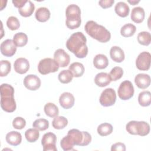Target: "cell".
<instances>
[{
	"instance_id": "cell-1",
	"label": "cell",
	"mask_w": 151,
	"mask_h": 151,
	"mask_svg": "<svg viewBox=\"0 0 151 151\" xmlns=\"http://www.w3.org/2000/svg\"><path fill=\"white\" fill-rule=\"evenodd\" d=\"M86 42L87 39L85 35L81 32H77L73 34L67 40L66 47L77 58H83L88 54Z\"/></svg>"
},
{
	"instance_id": "cell-2",
	"label": "cell",
	"mask_w": 151,
	"mask_h": 151,
	"mask_svg": "<svg viewBox=\"0 0 151 151\" xmlns=\"http://www.w3.org/2000/svg\"><path fill=\"white\" fill-rule=\"evenodd\" d=\"M1 91V107L3 110L12 113L16 109L17 105L14 99V89L8 84H2Z\"/></svg>"
},
{
	"instance_id": "cell-3",
	"label": "cell",
	"mask_w": 151,
	"mask_h": 151,
	"mask_svg": "<svg viewBox=\"0 0 151 151\" xmlns=\"http://www.w3.org/2000/svg\"><path fill=\"white\" fill-rule=\"evenodd\" d=\"M84 29L88 35L100 42H107L110 40V32L104 27L99 25L94 21H87Z\"/></svg>"
},
{
	"instance_id": "cell-4",
	"label": "cell",
	"mask_w": 151,
	"mask_h": 151,
	"mask_svg": "<svg viewBox=\"0 0 151 151\" xmlns=\"http://www.w3.org/2000/svg\"><path fill=\"white\" fill-rule=\"evenodd\" d=\"M67 27L70 29H74L80 26L81 11L80 7L76 4L69 5L65 10Z\"/></svg>"
},
{
	"instance_id": "cell-5",
	"label": "cell",
	"mask_w": 151,
	"mask_h": 151,
	"mask_svg": "<svg viewBox=\"0 0 151 151\" xmlns=\"http://www.w3.org/2000/svg\"><path fill=\"white\" fill-rule=\"evenodd\" d=\"M127 132L133 135L145 136L150 132L149 124L144 121H130L126 126Z\"/></svg>"
},
{
	"instance_id": "cell-6",
	"label": "cell",
	"mask_w": 151,
	"mask_h": 151,
	"mask_svg": "<svg viewBox=\"0 0 151 151\" xmlns=\"http://www.w3.org/2000/svg\"><path fill=\"white\" fill-rule=\"evenodd\" d=\"M72 137L74 145L80 146L88 145L91 141V136L87 132H80L78 129H73L68 132Z\"/></svg>"
},
{
	"instance_id": "cell-7",
	"label": "cell",
	"mask_w": 151,
	"mask_h": 151,
	"mask_svg": "<svg viewBox=\"0 0 151 151\" xmlns=\"http://www.w3.org/2000/svg\"><path fill=\"white\" fill-rule=\"evenodd\" d=\"M58 64L51 58H44L39 62L38 64V70L42 75H46L50 73H54L59 68Z\"/></svg>"
},
{
	"instance_id": "cell-8",
	"label": "cell",
	"mask_w": 151,
	"mask_h": 151,
	"mask_svg": "<svg viewBox=\"0 0 151 151\" xmlns=\"http://www.w3.org/2000/svg\"><path fill=\"white\" fill-rule=\"evenodd\" d=\"M134 87L131 81L125 80L121 83L117 90L119 98L123 100H127L133 96Z\"/></svg>"
},
{
	"instance_id": "cell-9",
	"label": "cell",
	"mask_w": 151,
	"mask_h": 151,
	"mask_svg": "<svg viewBox=\"0 0 151 151\" xmlns=\"http://www.w3.org/2000/svg\"><path fill=\"white\" fill-rule=\"evenodd\" d=\"M116 100V94L114 89L107 88L104 89L99 98V101L101 106L109 107L113 106Z\"/></svg>"
},
{
	"instance_id": "cell-10",
	"label": "cell",
	"mask_w": 151,
	"mask_h": 151,
	"mask_svg": "<svg viewBox=\"0 0 151 151\" xmlns=\"http://www.w3.org/2000/svg\"><path fill=\"white\" fill-rule=\"evenodd\" d=\"M57 137L56 135L52 132L45 133L41 139V144L43 146L44 151H57L56 147Z\"/></svg>"
},
{
	"instance_id": "cell-11",
	"label": "cell",
	"mask_w": 151,
	"mask_h": 151,
	"mask_svg": "<svg viewBox=\"0 0 151 151\" xmlns=\"http://www.w3.org/2000/svg\"><path fill=\"white\" fill-rule=\"evenodd\" d=\"M151 55L149 52L143 51L139 54L136 60V67L142 71H147L150 67Z\"/></svg>"
},
{
	"instance_id": "cell-12",
	"label": "cell",
	"mask_w": 151,
	"mask_h": 151,
	"mask_svg": "<svg viewBox=\"0 0 151 151\" xmlns=\"http://www.w3.org/2000/svg\"><path fill=\"white\" fill-rule=\"evenodd\" d=\"M1 52L5 57H12L17 51V46L14 41L11 39H7L4 41L0 46Z\"/></svg>"
},
{
	"instance_id": "cell-13",
	"label": "cell",
	"mask_w": 151,
	"mask_h": 151,
	"mask_svg": "<svg viewBox=\"0 0 151 151\" xmlns=\"http://www.w3.org/2000/svg\"><path fill=\"white\" fill-rule=\"evenodd\" d=\"M54 60L58 64L60 67H67L70 61V57L63 49H57L54 54Z\"/></svg>"
},
{
	"instance_id": "cell-14",
	"label": "cell",
	"mask_w": 151,
	"mask_h": 151,
	"mask_svg": "<svg viewBox=\"0 0 151 151\" xmlns=\"http://www.w3.org/2000/svg\"><path fill=\"white\" fill-rule=\"evenodd\" d=\"M24 86L29 90L35 91L41 86V80L35 75L29 74L24 79Z\"/></svg>"
},
{
	"instance_id": "cell-15",
	"label": "cell",
	"mask_w": 151,
	"mask_h": 151,
	"mask_svg": "<svg viewBox=\"0 0 151 151\" xmlns=\"http://www.w3.org/2000/svg\"><path fill=\"white\" fill-rule=\"evenodd\" d=\"M74 97L69 92H64L61 94L59 98L60 104L65 109L71 108L74 104Z\"/></svg>"
},
{
	"instance_id": "cell-16",
	"label": "cell",
	"mask_w": 151,
	"mask_h": 151,
	"mask_svg": "<svg viewBox=\"0 0 151 151\" xmlns=\"http://www.w3.org/2000/svg\"><path fill=\"white\" fill-rule=\"evenodd\" d=\"M15 71L20 74L26 73L29 68V63L27 59L25 58H17L14 64Z\"/></svg>"
},
{
	"instance_id": "cell-17",
	"label": "cell",
	"mask_w": 151,
	"mask_h": 151,
	"mask_svg": "<svg viewBox=\"0 0 151 151\" xmlns=\"http://www.w3.org/2000/svg\"><path fill=\"white\" fill-rule=\"evenodd\" d=\"M134 82L137 87L141 89H145L150 84V77L146 74L139 73L135 76Z\"/></svg>"
},
{
	"instance_id": "cell-18",
	"label": "cell",
	"mask_w": 151,
	"mask_h": 151,
	"mask_svg": "<svg viewBox=\"0 0 151 151\" xmlns=\"http://www.w3.org/2000/svg\"><path fill=\"white\" fill-rule=\"evenodd\" d=\"M110 55L111 60L116 63H121L125 58L123 50L118 46H113L111 48Z\"/></svg>"
},
{
	"instance_id": "cell-19",
	"label": "cell",
	"mask_w": 151,
	"mask_h": 151,
	"mask_svg": "<svg viewBox=\"0 0 151 151\" xmlns=\"http://www.w3.org/2000/svg\"><path fill=\"white\" fill-rule=\"evenodd\" d=\"M6 141L12 146H18L22 141V136L20 133L16 131H11L6 135Z\"/></svg>"
},
{
	"instance_id": "cell-20",
	"label": "cell",
	"mask_w": 151,
	"mask_h": 151,
	"mask_svg": "<svg viewBox=\"0 0 151 151\" xmlns=\"http://www.w3.org/2000/svg\"><path fill=\"white\" fill-rule=\"evenodd\" d=\"M145 17V12L143 8L140 6L134 7L131 12V19L136 23H141L143 21Z\"/></svg>"
},
{
	"instance_id": "cell-21",
	"label": "cell",
	"mask_w": 151,
	"mask_h": 151,
	"mask_svg": "<svg viewBox=\"0 0 151 151\" xmlns=\"http://www.w3.org/2000/svg\"><path fill=\"white\" fill-rule=\"evenodd\" d=\"M111 81L109 74L104 72L98 73L94 78V82L96 84L101 87L107 86Z\"/></svg>"
},
{
	"instance_id": "cell-22",
	"label": "cell",
	"mask_w": 151,
	"mask_h": 151,
	"mask_svg": "<svg viewBox=\"0 0 151 151\" xmlns=\"http://www.w3.org/2000/svg\"><path fill=\"white\" fill-rule=\"evenodd\" d=\"M93 65L97 69L106 68L109 65L108 58L104 54H97L93 58Z\"/></svg>"
},
{
	"instance_id": "cell-23",
	"label": "cell",
	"mask_w": 151,
	"mask_h": 151,
	"mask_svg": "<svg viewBox=\"0 0 151 151\" xmlns=\"http://www.w3.org/2000/svg\"><path fill=\"white\" fill-rule=\"evenodd\" d=\"M50 12L46 7H40L36 10L35 13V19L39 22H44L48 21L50 17Z\"/></svg>"
},
{
	"instance_id": "cell-24",
	"label": "cell",
	"mask_w": 151,
	"mask_h": 151,
	"mask_svg": "<svg viewBox=\"0 0 151 151\" xmlns=\"http://www.w3.org/2000/svg\"><path fill=\"white\" fill-rule=\"evenodd\" d=\"M35 9L34 4L29 0H28L27 2L19 9H18V12L19 14L24 17H30Z\"/></svg>"
},
{
	"instance_id": "cell-25",
	"label": "cell",
	"mask_w": 151,
	"mask_h": 151,
	"mask_svg": "<svg viewBox=\"0 0 151 151\" xmlns=\"http://www.w3.org/2000/svg\"><path fill=\"white\" fill-rule=\"evenodd\" d=\"M116 13L120 17H126L130 11V8L128 5L124 2H119L116 4L114 7Z\"/></svg>"
},
{
	"instance_id": "cell-26",
	"label": "cell",
	"mask_w": 151,
	"mask_h": 151,
	"mask_svg": "<svg viewBox=\"0 0 151 151\" xmlns=\"http://www.w3.org/2000/svg\"><path fill=\"white\" fill-rule=\"evenodd\" d=\"M69 70L75 77H80L83 76L84 72V65L78 62L72 63L69 67Z\"/></svg>"
},
{
	"instance_id": "cell-27",
	"label": "cell",
	"mask_w": 151,
	"mask_h": 151,
	"mask_svg": "<svg viewBox=\"0 0 151 151\" xmlns=\"http://www.w3.org/2000/svg\"><path fill=\"white\" fill-rule=\"evenodd\" d=\"M138 102L141 106L147 107L151 103V94L149 91H143L138 96Z\"/></svg>"
},
{
	"instance_id": "cell-28",
	"label": "cell",
	"mask_w": 151,
	"mask_h": 151,
	"mask_svg": "<svg viewBox=\"0 0 151 151\" xmlns=\"http://www.w3.org/2000/svg\"><path fill=\"white\" fill-rule=\"evenodd\" d=\"M44 112L45 114L50 117H55L59 114V110L57 106L52 103H48L44 106Z\"/></svg>"
},
{
	"instance_id": "cell-29",
	"label": "cell",
	"mask_w": 151,
	"mask_h": 151,
	"mask_svg": "<svg viewBox=\"0 0 151 151\" xmlns=\"http://www.w3.org/2000/svg\"><path fill=\"white\" fill-rule=\"evenodd\" d=\"M13 41L17 47H22L27 44L28 42V37L24 32H18L14 35Z\"/></svg>"
},
{
	"instance_id": "cell-30",
	"label": "cell",
	"mask_w": 151,
	"mask_h": 151,
	"mask_svg": "<svg viewBox=\"0 0 151 151\" xmlns=\"http://www.w3.org/2000/svg\"><path fill=\"white\" fill-rule=\"evenodd\" d=\"M136 31V26L131 23H128L122 27L120 29V34L124 37H130L134 35Z\"/></svg>"
},
{
	"instance_id": "cell-31",
	"label": "cell",
	"mask_w": 151,
	"mask_h": 151,
	"mask_svg": "<svg viewBox=\"0 0 151 151\" xmlns=\"http://www.w3.org/2000/svg\"><path fill=\"white\" fill-rule=\"evenodd\" d=\"M68 120L64 116H56L52 122V126L55 129H63L67 126Z\"/></svg>"
},
{
	"instance_id": "cell-32",
	"label": "cell",
	"mask_w": 151,
	"mask_h": 151,
	"mask_svg": "<svg viewBox=\"0 0 151 151\" xmlns=\"http://www.w3.org/2000/svg\"><path fill=\"white\" fill-rule=\"evenodd\" d=\"M60 145H61V148L64 150L67 151V150H72L75 145H74V141H73L72 137H71V136L70 134H67V136H64L61 140Z\"/></svg>"
},
{
	"instance_id": "cell-33",
	"label": "cell",
	"mask_w": 151,
	"mask_h": 151,
	"mask_svg": "<svg viewBox=\"0 0 151 151\" xmlns=\"http://www.w3.org/2000/svg\"><path fill=\"white\" fill-rule=\"evenodd\" d=\"M40 136V133L38 129L34 128L28 129L25 132V136L27 140L29 142L32 143L37 141Z\"/></svg>"
},
{
	"instance_id": "cell-34",
	"label": "cell",
	"mask_w": 151,
	"mask_h": 151,
	"mask_svg": "<svg viewBox=\"0 0 151 151\" xmlns=\"http://www.w3.org/2000/svg\"><path fill=\"white\" fill-rule=\"evenodd\" d=\"M73 77V74L69 70H64L59 73L58 78L61 83L67 84L71 81Z\"/></svg>"
},
{
	"instance_id": "cell-35",
	"label": "cell",
	"mask_w": 151,
	"mask_h": 151,
	"mask_svg": "<svg viewBox=\"0 0 151 151\" xmlns=\"http://www.w3.org/2000/svg\"><path fill=\"white\" fill-rule=\"evenodd\" d=\"M97 133L101 136H106L111 134L113 132V126L108 123L100 124L97 127Z\"/></svg>"
},
{
	"instance_id": "cell-36",
	"label": "cell",
	"mask_w": 151,
	"mask_h": 151,
	"mask_svg": "<svg viewBox=\"0 0 151 151\" xmlns=\"http://www.w3.org/2000/svg\"><path fill=\"white\" fill-rule=\"evenodd\" d=\"M138 42L143 45L147 46L151 42V35L149 32L142 31L138 34L137 35Z\"/></svg>"
},
{
	"instance_id": "cell-37",
	"label": "cell",
	"mask_w": 151,
	"mask_h": 151,
	"mask_svg": "<svg viewBox=\"0 0 151 151\" xmlns=\"http://www.w3.org/2000/svg\"><path fill=\"white\" fill-rule=\"evenodd\" d=\"M32 126L40 131H44L48 128L49 122L45 119H38L33 122Z\"/></svg>"
},
{
	"instance_id": "cell-38",
	"label": "cell",
	"mask_w": 151,
	"mask_h": 151,
	"mask_svg": "<svg viewBox=\"0 0 151 151\" xmlns=\"http://www.w3.org/2000/svg\"><path fill=\"white\" fill-rule=\"evenodd\" d=\"M123 74V68L120 67H115L111 69L109 73L111 81H117L122 78Z\"/></svg>"
},
{
	"instance_id": "cell-39",
	"label": "cell",
	"mask_w": 151,
	"mask_h": 151,
	"mask_svg": "<svg viewBox=\"0 0 151 151\" xmlns=\"http://www.w3.org/2000/svg\"><path fill=\"white\" fill-rule=\"evenodd\" d=\"M11 68V63L8 60H1L0 63V76H6L10 72Z\"/></svg>"
},
{
	"instance_id": "cell-40",
	"label": "cell",
	"mask_w": 151,
	"mask_h": 151,
	"mask_svg": "<svg viewBox=\"0 0 151 151\" xmlns=\"http://www.w3.org/2000/svg\"><path fill=\"white\" fill-rule=\"evenodd\" d=\"M6 25L9 29L14 31L18 29L19 28L20 24L18 19L17 17L11 16L8 18L6 21Z\"/></svg>"
},
{
	"instance_id": "cell-41",
	"label": "cell",
	"mask_w": 151,
	"mask_h": 151,
	"mask_svg": "<svg viewBox=\"0 0 151 151\" xmlns=\"http://www.w3.org/2000/svg\"><path fill=\"white\" fill-rule=\"evenodd\" d=\"M26 125L25 120L21 117H17L12 121L13 127L18 130L22 129Z\"/></svg>"
},
{
	"instance_id": "cell-42",
	"label": "cell",
	"mask_w": 151,
	"mask_h": 151,
	"mask_svg": "<svg viewBox=\"0 0 151 151\" xmlns=\"http://www.w3.org/2000/svg\"><path fill=\"white\" fill-rule=\"evenodd\" d=\"M111 151H125L126 146L124 143L118 142L113 144L111 147Z\"/></svg>"
},
{
	"instance_id": "cell-43",
	"label": "cell",
	"mask_w": 151,
	"mask_h": 151,
	"mask_svg": "<svg viewBox=\"0 0 151 151\" xmlns=\"http://www.w3.org/2000/svg\"><path fill=\"white\" fill-rule=\"evenodd\" d=\"M114 0H100L99 1V4L104 9L111 7L114 4Z\"/></svg>"
},
{
	"instance_id": "cell-44",
	"label": "cell",
	"mask_w": 151,
	"mask_h": 151,
	"mask_svg": "<svg viewBox=\"0 0 151 151\" xmlns=\"http://www.w3.org/2000/svg\"><path fill=\"white\" fill-rule=\"evenodd\" d=\"M27 1L28 0H13L12 2L16 8L19 9L27 2Z\"/></svg>"
},
{
	"instance_id": "cell-45",
	"label": "cell",
	"mask_w": 151,
	"mask_h": 151,
	"mask_svg": "<svg viewBox=\"0 0 151 151\" xmlns=\"http://www.w3.org/2000/svg\"><path fill=\"white\" fill-rule=\"evenodd\" d=\"M127 2H128L129 3H130V4L131 5H136V4H138V3L140 2V1H136V0L130 1V0H128V1H127Z\"/></svg>"
}]
</instances>
